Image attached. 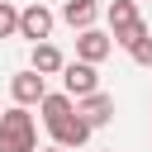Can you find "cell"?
I'll return each instance as SVG.
<instances>
[{"mask_svg": "<svg viewBox=\"0 0 152 152\" xmlns=\"http://www.w3.org/2000/svg\"><path fill=\"white\" fill-rule=\"evenodd\" d=\"M0 152H38V128L24 104L0 114Z\"/></svg>", "mask_w": 152, "mask_h": 152, "instance_id": "1", "label": "cell"}, {"mask_svg": "<svg viewBox=\"0 0 152 152\" xmlns=\"http://www.w3.org/2000/svg\"><path fill=\"white\" fill-rule=\"evenodd\" d=\"M52 24H57V14H52L48 5L19 10V38H28V43H48V38H52Z\"/></svg>", "mask_w": 152, "mask_h": 152, "instance_id": "2", "label": "cell"}, {"mask_svg": "<svg viewBox=\"0 0 152 152\" xmlns=\"http://www.w3.org/2000/svg\"><path fill=\"white\" fill-rule=\"evenodd\" d=\"M62 86H66V95L71 100H81V95H95L100 90V76H95V62H66L62 66Z\"/></svg>", "mask_w": 152, "mask_h": 152, "instance_id": "3", "label": "cell"}, {"mask_svg": "<svg viewBox=\"0 0 152 152\" xmlns=\"http://www.w3.org/2000/svg\"><path fill=\"white\" fill-rule=\"evenodd\" d=\"M10 95H14V104H24V109H28V104H38V100L48 95V76H43V71H33V66H28V71H14Z\"/></svg>", "mask_w": 152, "mask_h": 152, "instance_id": "4", "label": "cell"}, {"mask_svg": "<svg viewBox=\"0 0 152 152\" xmlns=\"http://www.w3.org/2000/svg\"><path fill=\"white\" fill-rule=\"evenodd\" d=\"M76 114H81L90 128H104V124L114 119V95H104V90H95V95H81V100H76Z\"/></svg>", "mask_w": 152, "mask_h": 152, "instance_id": "5", "label": "cell"}, {"mask_svg": "<svg viewBox=\"0 0 152 152\" xmlns=\"http://www.w3.org/2000/svg\"><path fill=\"white\" fill-rule=\"evenodd\" d=\"M114 52V38L109 33H100V28H81L76 33V57L81 62H104Z\"/></svg>", "mask_w": 152, "mask_h": 152, "instance_id": "6", "label": "cell"}, {"mask_svg": "<svg viewBox=\"0 0 152 152\" xmlns=\"http://www.w3.org/2000/svg\"><path fill=\"white\" fill-rule=\"evenodd\" d=\"M48 133H52V142H57V147H66V152H71V147H86L95 128H90L81 114H71V119H62V124H57V128H48Z\"/></svg>", "mask_w": 152, "mask_h": 152, "instance_id": "7", "label": "cell"}, {"mask_svg": "<svg viewBox=\"0 0 152 152\" xmlns=\"http://www.w3.org/2000/svg\"><path fill=\"white\" fill-rule=\"evenodd\" d=\"M38 114H43V124H48V128H57L62 119H71V114H76V100H71L66 90H62V95H43V100H38Z\"/></svg>", "mask_w": 152, "mask_h": 152, "instance_id": "8", "label": "cell"}, {"mask_svg": "<svg viewBox=\"0 0 152 152\" xmlns=\"http://www.w3.org/2000/svg\"><path fill=\"white\" fill-rule=\"evenodd\" d=\"M62 19L81 33V28H95V19H100V5L95 0H66L62 5Z\"/></svg>", "mask_w": 152, "mask_h": 152, "instance_id": "9", "label": "cell"}, {"mask_svg": "<svg viewBox=\"0 0 152 152\" xmlns=\"http://www.w3.org/2000/svg\"><path fill=\"white\" fill-rule=\"evenodd\" d=\"M62 66H66V57H62L52 43H33V71L52 76V71H62Z\"/></svg>", "mask_w": 152, "mask_h": 152, "instance_id": "10", "label": "cell"}, {"mask_svg": "<svg viewBox=\"0 0 152 152\" xmlns=\"http://www.w3.org/2000/svg\"><path fill=\"white\" fill-rule=\"evenodd\" d=\"M104 14H109V33H114V28H128V24L138 19V0H114Z\"/></svg>", "mask_w": 152, "mask_h": 152, "instance_id": "11", "label": "cell"}, {"mask_svg": "<svg viewBox=\"0 0 152 152\" xmlns=\"http://www.w3.org/2000/svg\"><path fill=\"white\" fill-rule=\"evenodd\" d=\"M109 38H114V43H119V48H133V43H138V38H147V24H142V19H133V24H128V28H114V33H109Z\"/></svg>", "mask_w": 152, "mask_h": 152, "instance_id": "12", "label": "cell"}, {"mask_svg": "<svg viewBox=\"0 0 152 152\" xmlns=\"http://www.w3.org/2000/svg\"><path fill=\"white\" fill-rule=\"evenodd\" d=\"M10 33H19V10L10 0H0V38H10Z\"/></svg>", "mask_w": 152, "mask_h": 152, "instance_id": "13", "label": "cell"}, {"mask_svg": "<svg viewBox=\"0 0 152 152\" xmlns=\"http://www.w3.org/2000/svg\"><path fill=\"white\" fill-rule=\"evenodd\" d=\"M128 57H133L138 66H152V33H147V38H138V43L128 48Z\"/></svg>", "mask_w": 152, "mask_h": 152, "instance_id": "14", "label": "cell"}, {"mask_svg": "<svg viewBox=\"0 0 152 152\" xmlns=\"http://www.w3.org/2000/svg\"><path fill=\"white\" fill-rule=\"evenodd\" d=\"M43 152H66V147H57V142H52V147H43Z\"/></svg>", "mask_w": 152, "mask_h": 152, "instance_id": "15", "label": "cell"}, {"mask_svg": "<svg viewBox=\"0 0 152 152\" xmlns=\"http://www.w3.org/2000/svg\"><path fill=\"white\" fill-rule=\"evenodd\" d=\"M104 152H114V147H104Z\"/></svg>", "mask_w": 152, "mask_h": 152, "instance_id": "16", "label": "cell"}]
</instances>
